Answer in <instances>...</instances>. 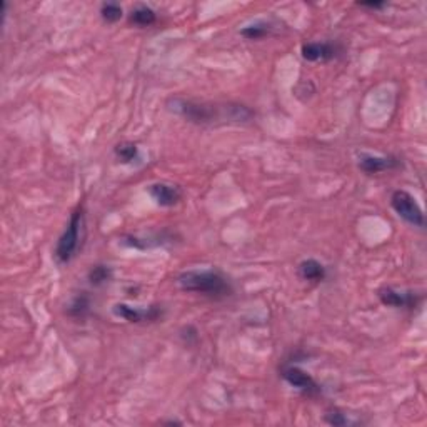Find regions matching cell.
<instances>
[{"instance_id": "cell-3", "label": "cell", "mask_w": 427, "mask_h": 427, "mask_svg": "<svg viewBox=\"0 0 427 427\" xmlns=\"http://www.w3.org/2000/svg\"><path fill=\"white\" fill-rule=\"evenodd\" d=\"M83 227H86V212H83V206H78L76 211L72 212L67 229L64 230L57 245H55L54 254L57 262L69 264L76 257L82 244Z\"/></svg>"}, {"instance_id": "cell-2", "label": "cell", "mask_w": 427, "mask_h": 427, "mask_svg": "<svg viewBox=\"0 0 427 427\" xmlns=\"http://www.w3.org/2000/svg\"><path fill=\"white\" fill-rule=\"evenodd\" d=\"M180 289L207 296L211 299H224L232 294L230 282L219 271L204 269V271H185L177 277Z\"/></svg>"}, {"instance_id": "cell-9", "label": "cell", "mask_w": 427, "mask_h": 427, "mask_svg": "<svg viewBox=\"0 0 427 427\" xmlns=\"http://www.w3.org/2000/svg\"><path fill=\"white\" fill-rule=\"evenodd\" d=\"M401 165V160L394 156H373V154H361L359 167L362 172L373 175L379 172H386Z\"/></svg>"}, {"instance_id": "cell-5", "label": "cell", "mask_w": 427, "mask_h": 427, "mask_svg": "<svg viewBox=\"0 0 427 427\" xmlns=\"http://www.w3.org/2000/svg\"><path fill=\"white\" fill-rule=\"evenodd\" d=\"M281 378L289 384L291 387H294L296 391H299L303 396L308 397H315L322 392V389L317 382H315L312 375L309 373H305L304 369H300L299 365L294 364H284L279 369Z\"/></svg>"}, {"instance_id": "cell-19", "label": "cell", "mask_w": 427, "mask_h": 427, "mask_svg": "<svg viewBox=\"0 0 427 427\" xmlns=\"http://www.w3.org/2000/svg\"><path fill=\"white\" fill-rule=\"evenodd\" d=\"M361 7L365 8H374V11H379V8H384L387 6L386 2H359Z\"/></svg>"}, {"instance_id": "cell-13", "label": "cell", "mask_w": 427, "mask_h": 427, "mask_svg": "<svg viewBox=\"0 0 427 427\" xmlns=\"http://www.w3.org/2000/svg\"><path fill=\"white\" fill-rule=\"evenodd\" d=\"M90 310V297L86 292H81L72 299V303L67 305V315L72 319H86V315Z\"/></svg>"}, {"instance_id": "cell-15", "label": "cell", "mask_w": 427, "mask_h": 427, "mask_svg": "<svg viewBox=\"0 0 427 427\" xmlns=\"http://www.w3.org/2000/svg\"><path fill=\"white\" fill-rule=\"evenodd\" d=\"M271 30H272V27L269 22L259 21V22H255V24H250L247 27H244V29H240V35L245 37V39H249V40H259L271 34Z\"/></svg>"}, {"instance_id": "cell-7", "label": "cell", "mask_w": 427, "mask_h": 427, "mask_svg": "<svg viewBox=\"0 0 427 427\" xmlns=\"http://www.w3.org/2000/svg\"><path fill=\"white\" fill-rule=\"evenodd\" d=\"M379 299L384 305L394 309H414L421 303V296L414 292H402L394 289V287H382L379 289Z\"/></svg>"}, {"instance_id": "cell-4", "label": "cell", "mask_w": 427, "mask_h": 427, "mask_svg": "<svg viewBox=\"0 0 427 427\" xmlns=\"http://www.w3.org/2000/svg\"><path fill=\"white\" fill-rule=\"evenodd\" d=\"M391 206L397 216L402 221H406L407 224L419 227V229L426 226L424 212H422L421 206L417 204L416 197L407 192V190H396L391 196Z\"/></svg>"}, {"instance_id": "cell-16", "label": "cell", "mask_w": 427, "mask_h": 427, "mask_svg": "<svg viewBox=\"0 0 427 427\" xmlns=\"http://www.w3.org/2000/svg\"><path fill=\"white\" fill-rule=\"evenodd\" d=\"M110 279H112V269L109 266H104V264L92 266V269L89 271V282L94 287L104 286L105 282H109Z\"/></svg>"}, {"instance_id": "cell-6", "label": "cell", "mask_w": 427, "mask_h": 427, "mask_svg": "<svg viewBox=\"0 0 427 427\" xmlns=\"http://www.w3.org/2000/svg\"><path fill=\"white\" fill-rule=\"evenodd\" d=\"M112 312L117 317L127 320L132 324H141V322H156L162 317L164 310L160 305H151V308L139 309V308H131L127 304H115L112 308Z\"/></svg>"}, {"instance_id": "cell-12", "label": "cell", "mask_w": 427, "mask_h": 427, "mask_svg": "<svg viewBox=\"0 0 427 427\" xmlns=\"http://www.w3.org/2000/svg\"><path fill=\"white\" fill-rule=\"evenodd\" d=\"M156 21H157V13L154 8H151L148 6H137L136 8H132L131 13H129V22L137 27H148L156 24Z\"/></svg>"}, {"instance_id": "cell-14", "label": "cell", "mask_w": 427, "mask_h": 427, "mask_svg": "<svg viewBox=\"0 0 427 427\" xmlns=\"http://www.w3.org/2000/svg\"><path fill=\"white\" fill-rule=\"evenodd\" d=\"M114 154L120 164H132L134 160L139 159V147L137 144L124 141L115 146Z\"/></svg>"}, {"instance_id": "cell-17", "label": "cell", "mask_w": 427, "mask_h": 427, "mask_svg": "<svg viewBox=\"0 0 427 427\" xmlns=\"http://www.w3.org/2000/svg\"><path fill=\"white\" fill-rule=\"evenodd\" d=\"M124 16V8L115 2H105L100 6V17L104 18L105 22L109 24H114V22H119Z\"/></svg>"}, {"instance_id": "cell-18", "label": "cell", "mask_w": 427, "mask_h": 427, "mask_svg": "<svg viewBox=\"0 0 427 427\" xmlns=\"http://www.w3.org/2000/svg\"><path fill=\"white\" fill-rule=\"evenodd\" d=\"M324 419H326L327 424H331V426H354V424H359V422L349 419V417H347L346 414H342V412L337 411V409L327 412Z\"/></svg>"}, {"instance_id": "cell-8", "label": "cell", "mask_w": 427, "mask_h": 427, "mask_svg": "<svg viewBox=\"0 0 427 427\" xmlns=\"http://www.w3.org/2000/svg\"><path fill=\"white\" fill-rule=\"evenodd\" d=\"M148 194L154 199L157 206L160 207H174L182 199V190H180L179 185L167 182L151 184L148 185Z\"/></svg>"}, {"instance_id": "cell-11", "label": "cell", "mask_w": 427, "mask_h": 427, "mask_svg": "<svg viewBox=\"0 0 427 427\" xmlns=\"http://www.w3.org/2000/svg\"><path fill=\"white\" fill-rule=\"evenodd\" d=\"M299 276L300 279L317 284V282H322L326 279L327 271L326 267L319 261H315V259H305V261L299 264Z\"/></svg>"}, {"instance_id": "cell-1", "label": "cell", "mask_w": 427, "mask_h": 427, "mask_svg": "<svg viewBox=\"0 0 427 427\" xmlns=\"http://www.w3.org/2000/svg\"><path fill=\"white\" fill-rule=\"evenodd\" d=\"M167 109L189 120V122L199 125H211L216 122L239 124L249 122L252 119V112L245 105L199 104V102L185 100L180 99V97H175V99L167 102Z\"/></svg>"}, {"instance_id": "cell-10", "label": "cell", "mask_w": 427, "mask_h": 427, "mask_svg": "<svg viewBox=\"0 0 427 427\" xmlns=\"http://www.w3.org/2000/svg\"><path fill=\"white\" fill-rule=\"evenodd\" d=\"M300 52H303V57L309 60V62H317V60L327 62V60L337 57L339 47L336 44H331V42H309V44L303 45Z\"/></svg>"}]
</instances>
